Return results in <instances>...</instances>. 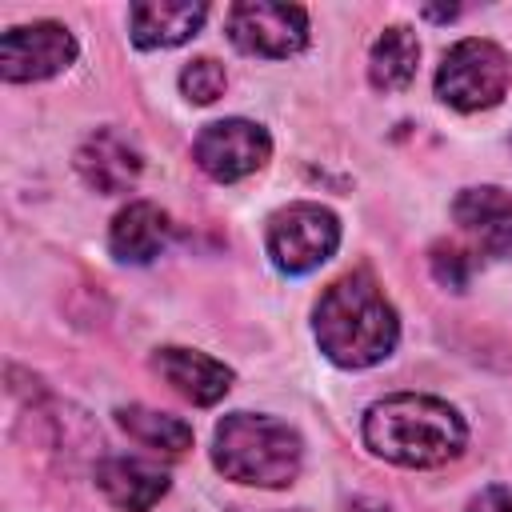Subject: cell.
Returning a JSON list of instances; mask_svg holds the SVG:
<instances>
[{"label": "cell", "instance_id": "obj_1", "mask_svg": "<svg viewBox=\"0 0 512 512\" xmlns=\"http://www.w3.org/2000/svg\"><path fill=\"white\" fill-rule=\"evenodd\" d=\"M312 332L320 352L340 368H368L392 356L400 340V320L372 272L356 268L332 280L312 312Z\"/></svg>", "mask_w": 512, "mask_h": 512}, {"label": "cell", "instance_id": "obj_2", "mask_svg": "<svg viewBox=\"0 0 512 512\" xmlns=\"http://www.w3.org/2000/svg\"><path fill=\"white\" fill-rule=\"evenodd\" d=\"M464 440L460 412L436 396L396 392L364 412V444L404 468H440L464 452Z\"/></svg>", "mask_w": 512, "mask_h": 512}, {"label": "cell", "instance_id": "obj_3", "mask_svg": "<svg viewBox=\"0 0 512 512\" xmlns=\"http://www.w3.org/2000/svg\"><path fill=\"white\" fill-rule=\"evenodd\" d=\"M300 460H304V444L284 420L232 412L216 424L212 464L236 484L284 488L296 480Z\"/></svg>", "mask_w": 512, "mask_h": 512}, {"label": "cell", "instance_id": "obj_4", "mask_svg": "<svg viewBox=\"0 0 512 512\" xmlns=\"http://www.w3.org/2000/svg\"><path fill=\"white\" fill-rule=\"evenodd\" d=\"M512 80V64L500 44L468 36L444 52V64L436 68V96L456 112H480L504 100Z\"/></svg>", "mask_w": 512, "mask_h": 512}, {"label": "cell", "instance_id": "obj_5", "mask_svg": "<svg viewBox=\"0 0 512 512\" xmlns=\"http://www.w3.org/2000/svg\"><path fill=\"white\" fill-rule=\"evenodd\" d=\"M264 244H268V256H272V264L280 272L304 276V272L320 268L336 252L340 220L328 208H320L312 200H300V204H288V208L268 216Z\"/></svg>", "mask_w": 512, "mask_h": 512}, {"label": "cell", "instance_id": "obj_6", "mask_svg": "<svg viewBox=\"0 0 512 512\" xmlns=\"http://www.w3.org/2000/svg\"><path fill=\"white\" fill-rule=\"evenodd\" d=\"M228 40L248 56H296L308 44V12L300 4L240 0L228 8Z\"/></svg>", "mask_w": 512, "mask_h": 512}, {"label": "cell", "instance_id": "obj_7", "mask_svg": "<svg viewBox=\"0 0 512 512\" xmlns=\"http://www.w3.org/2000/svg\"><path fill=\"white\" fill-rule=\"evenodd\" d=\"M272 156V140L260 124L228 116V120H212L200 128L196 144H192V160L200 164V172H208L220 184L244 180L256 168H264Z\"/></svg>", "mask_w": 512, "mask_h": 512}, {"label": "cell", "instance_id": "obj_8", "mask_svg": "<svg viewBox=\"0 0 512 512\" xmlns=\"http://www.w3.org/2000/svg\"><path fill=\"white\" fill-rule=\"evenodd\" d=\"M72 60H76V40L56 20L16 24L0 36V76L8 84L48 80V76L64 72Z\"/></svg>", "mask_w": 512, "mask_h": 512}, {"label": "cell", "instance_id": "obj_9", "mask_svg": "<svg viewBox=\"0 0 512 512\" xmlns=\"http://www.w3.org/2000/svg\"><path fill=\"white\" fill-rule=\"evenodd\" d=\"M452 216L480 256L500 260L512 252V192L492 188V184L464 188L452 200Z\"/></svg>", "mask_w": 512, "mask_h": 512}, {"label": "cell", "instance_id": "obj_10", "mask_svg": "<svg viewBox=\"0 0 512 512\" xmlns=\"http://www.w3.org/2000/svg\"><path fill=\"white\" fill-rule=\"evenodd\" d=\"M140 148L116 132V128H96L80 148H76V172L84 176L88 188L100 196H120L140 180Z\"/></svg>", "mask_w": 512, "mask_h": 512}, {"label": "cell", "instance_id": "obj_11", "mask_svg": "<svg viewBox=\"0 0 512 512\" xmlns=\"http://www.w3.org/2000/svg\"><path fill=\"white\" fill-rule=\"evenodd\" d=\"M152 368L168 380L172 392H180L184 400L208 408L216 404L228 388H232V368H224L220 360H212L208 352H192V348H156Z\"/></svg>", "mask_w": 512, "mask_h": 512}, {"label": "cell", "instance_id": "obj_12", "mask_svg": "<svg viewBox=\"0 0 512 512\" xmlns=\"http://www.w3.org/2000/svg\"><path fill=\"white\" fill-rule=\"evenodd\" d=\"M96 488L120 512H148L168 492V472L140 456H108L96 468Z\"/></svg>", "mask_w": 512, "mask_h": 512}, {"label": "cell", "instance_id": "obj_13", "mask_svg": "<svg viewBox=\"0 0 512 512\" xmlns=\"http://www.w3.org/2000/svg\"><path fill=\"white\" fill-rule=\"evenodd\" d=\"M172 236V224H168V212L156 208L152 200H132L128 208H120L112 216V228H108V248L116 260L124 264H148L164 252Z\"/></svg>", "mask_w": 512, "mask_h": 512}, {"label": "cell", "instance_id": "obj_14", "mask_svg": "<svg viewBox=\"0 0 512 512\" xmlns=\"http://www.w3.org/2000/svg\"><path fill=\"white\" fill-rule=\"evenodd\" d=\"M208 8L196 0H144L128 8V28L136 48H176L204 24Z\"/></svg>", "mask_w": 512, "mask_h": 512}, {"label": "cell", "instance_id": "obj_15", "mask_svg": "<svg viewBox=\"0 0 512 512\" xmlns=\"http://www.w3.org/2000/svg\"><path fill=\"white\" fill-rule=\"evenodd\" d=\"M416 60H420V40L412 36V28L392 24L376 36L372 52H368V80L376 92H400L412 84L416 76Z\"/></svg>", "mask_w": 512, "mask_h": 512}, {"label": "cell", "instance_id": "obj_16", "mask_svg": "<svg viewBox=\"0 0 512 512\" xmlns=\"http://www.w3.org/2000/svg\"><path fill=\"white\" fill-rule=\"evenodd\" d=\"M116 424L132 440H140L148 448H160V452H172V456L192 448V428L180 416H168V412H156V408H144V404L116 408Z\"/></svg>", "mask_w": 512, "mask_h": 512}, {"label": "cell", "instance_id": "obj_17", "mask_svg": "<svg viewBox=\"0 0 512 512\" xmlns=\"http://www.w3.org/2000/svg\"><path fill=\"white\" fill-rule=\"evenodd\" d=\"M432 276L444 284V288H452V292H464L468 288V280H472V268H476V260H472V252L468 248H460V244H452V240H440V244H432Z\"/></svg>", "mask_w": 512, "mask_h": 512}, {"label": "cell", "instance_id": "obj_18", "mask_svg": "<svg viewBox=\"0 0 512 512\" xmlns=\"http://www.w3.org/2000/svg\"><path fill=\"white\" fill-rule=\"evenodd\" d=\"M228 76H224V64H216L212 56H200L192 60L184 72H180V92L192 100V104H212L220 92H224Z\"/></svg>", "mask_w": 512, "mask_h": 512}, {"label": "cell", "instance_id": "obj_19", "mask_svg": "<svg viewBox=\"0 0 512 512\" xmlns=\"http://www.w3.org/2000/svg\"><path fill=\"white\" fill-rule=\"evenodd\" d=\"M464 512H512V492L504 484H492V488H480Z\"/></svg>", "mask_w": 512, "mask_h": 512}, {"label": "cell", "instance_id": "obj_20", "mask_svg": "<svg viewBox=\"0 0 512 512\" xmlns=\"http://www.w3.org/2000/svg\"><path fill=\"white\" fill-rule=\"evenodd\" d=\"M460 8H424V16H432V20H452Z\"/></svg>", "mask_w": 512, "mask_h": 512}, {"label": "cell", "instance_id": "obj_21", "mask_svg": "<svg viewBox=\"0 0 512 512\" xmlns=\"http://www.w3.org/2000/svg\"><path fill=\"white\" fill-rule=\"evenodd\" d=\"M360 512H388V508H380V504H360Z\"/></svg>", "mask_w": 512, "mask_h": 512}]
</instances>
